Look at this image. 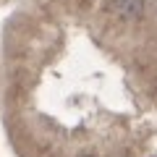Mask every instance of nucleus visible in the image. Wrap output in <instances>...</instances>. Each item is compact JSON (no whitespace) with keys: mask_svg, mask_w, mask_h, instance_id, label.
<instances>
[{"mask_svg":"<svg viewBox=\"0 0 157 157\" xmlns=\"http://www.w3.org/2000/svg\"><path fill=\"white\" fill-rule=\"evenodd\" d=\"M113 13L123 21H136L144 13V0H113Z\"/></svg>","mask_w":157,"mask_h":157,"instance_id":"f257e3e1","label":"nucleus"},{"mask_svg":"<svg viewBox=\"0 0 157 157\" xmlns=\"http://www.w3.org/2000/svg\"><path fill=\"white\" fill-rule=\"evenodd\" d=\"M84 157H92V155H84Z\"/></svg>","mask_w":157,"mask_h":157,"instance_id":"f03ea898","label":"nucleus"}]
</instances>
